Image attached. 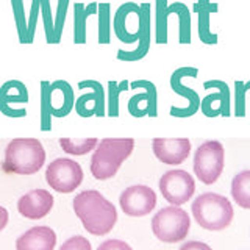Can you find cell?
<instances>
[{
    "label": "cell",
    "mask_w": 250,
    "mask_h": 250,
    "mask_svg": "<svg viewBox=\"0 0 250 250\" xmlns=\"http://www.w3.org/2000/svg\"><path fill=\"white\" fill-rule=\"evenodd\" d=\"M72 207L84 230L96 236H105L114 229L117 222L116 207L96 189L77 194Z\"/></svg>",
    "instance_id": "obj_1"
},
{
    "label": "cell",
    "mask_w": 250,
    "mask_h": 250,
    "mask_svg": "<svg viewBox=\"0 0 250 250\" xmlns=\"http://www.w3.org/2000/svg\"><path fill=\"white\" fill-rule=\"evenodd\" d=\"M45 150L41 141L35 138H18L5 148L3 170L8 174L31 175L44 166Z\"/></svg>",
    "instance_id": "obj_2"
},
{
    "label": "cell",
    "mask_w": 250,
    "mask_h": 250,
    "mask_svg": "<svg viewBox=\"0 0 250 250\" xmlns=\"http://www.w3.org/2000/svg\"><path fill=\"white\" fill-rule=\"evenodd\" d=\"M135 148V141L130 138L113 139L106 138L99 141L97 147L94 148L91 158V174L96 180L113 178L122 163L131 155Z\"/></svg>",
    "instance_id": "obj_3"
},
{
    "label": "cell",
    "mask_w": 250,
    "mask_h": 250,
    "mask_svg": "<svg viewBox=\"0 0 250 250\" xmlns=\"http://www.w3.org/2000/svg\"><path fill=\"white\" fill-rule=\"evenodd\" d=\"M192 216L202 229L209 231L225 230L233 221L231 202L216 192H205L192 202Z\"/></svg>",
    "instance_id": "obj_4"
},
{
    "label": "cell",
    "mask_w": 250,
    "mask_h": 250,
    "mask_svg": "<svg viewBox=\"0 0 250 250\" xmlns=\"http://www.w3.org/2000/svg\"><path fill=\"white\" fill-rule=\"evenodd\" d=\"M191 229V219L185 209L170 205L161 208L152 219V231L161 242L175 244L183 241Z\"/></svg>",
    "instance_id": "obj_5"
},
{
    "label": "cell",
    "mask_w": 250,
    "mask_h": 250,
    "mask_svg": "<svg viewBox=\"0 0 250 250\" xmlns=\"http://www.w3.org/2000/svg\"><path fill=\"white\" fill-rule=\"evenodd\" d=\"M225 150L219 141H205L194 155V174L202 183L213 185L222 175Z\"/></svg>",
    "instance_id": "obj_6"
},
{
    "label": "cell",
    "mask_w": 250,
    "mask_h": 250,
    "mask_svg": "<svg viewBox=\"0 0 250 250\" xmlns=\"http://www.w3.org/2000/svg\"><path fill=\"white\" fill-rule=\"evenodd\" d=\"M45 182L53 191L69 194L82 185L83 169L77 161L70 158H57L47 166Z\"/></svg>",
    "instance_id": "obj_7"
},
{
    "label": "cell",
    "mask_w": 250,
    "mask_h": 250,
    "mask_svg": "<svg viewBox=\"0 0 250 250\" xmlns=\"http://www.w3.org/2000/svg\"><path fill=\"white\" fill-rule=\"evenodd\" d=\"M160 191L170 205L180 207L189 200L195 191V182L186 170H167L160 178Z\"/></svg>",
    "instance_id": "obj_8"
},
{
    "label": "cell",
    "mask_w": 250,
    "mask_h": 250,
    "mask_svg": "<svg viewBox=\"0 0 250 250\" xmlns=\"http://www.w3.org/2000/svg\"><path fill=\"white\" fill-rule=\"evenodd\" d=\"M119 203L127 216L143 217L156 207V194L146 185H133L121 194Z\"/></svg>",
    "instance_id": "obj_9"
},
{
    "label": "cell",
    "mask_w": 250,
    "mask_h": 250,
    "mask_svg": "<svg viewBox=\"0 0 250 250\" xmlns=\"http://www.w3.org/2000/svg\"><path fill=\"white\" fill-rule=\"evenodd\" d=\"M53 202V195L47 189H33L23 194L18 200V209L23 217L38 221V219H42L50 213Z\"/></svg>",
    "instance_id": "obj_10"
},
{
    "label": "cell",
    "mask_w": 250,
    "mask_h": 250,
    "mask_svg": "<svg viewBox=\"0 0 250 250\" xmlns=\"http://www.w3.org/2000/svg\"><path fill=\"white\" fill-rule=\"evenodd\" d=\"M155 156L164 164H182L191 153V141L186 138L166 139L156 138L152 141Z\"/></svg>",
    "instance_id": "obj_11"
},
{
    "label": "cell",
    "mask_w": 250,
    "mask_h": 250,
    "mask_svg": "<svg viewBox=\"0 0 250 250\" xmlns=\"http://www.w3.org/2000/svg\"><path fill=\"white\" fill-rule=\"evenodd\" d=\"M78 88H91V92L83 94L75 100V111L83 116L88 117L92 114L104 116L105 113V92L102 84L96 80H84L78 83Z\"/></svg>",
    "instance_id": "obj_12"
},
{
    "label": "cell",
    "mask_w": 250,
    "mask_h": 250,
    "mask_svg": "<svg viewBox=\"0 0 250 250\" xmlns=\"http://www.w3.org/2000/svg\"><path fill=\"white\" fill-rule=\"evenodd\" d=\"M28 91L27 86L19 80H10L0 88V111L6 116L21 117L25 116V109H14L13 104H27Z\"/></svg>",
    "instance_id": "obj_13"
},
{
    "label": "cell",
    "mask_w": 250,
    "mask_h": 250,
    "mask_svg": "<svg viewBox=\"0 0 250 250\" xmlns=\"http://www.w3.org/2000/svg\"><path fill=\"white\" fill-rule=\"evenodd\" d=\"M57 246V233L50 227L38 225L22 233L16 241V250H53Z\"/></svg>",
    "instance_id": "obj_14"
},
{
    "label": "cell",
    "mask_w": 250,
    "mask_h": 250,
    "mask_svg": "<svg viewBox=\"0 0 250 250\" xmlns=\"http://www.w3.org/2000/svg\"><path fill=\"white\" fill-rule=\"evenodd\" d=\"M75 106L74 89L66 80H57L50 84V111L52 116H67Z\"/></svg>",
    "instance_id": "obj_15"
},
{
    "label": "cell",
    "mask_w": 250,
    "mask_h": 250,
    "mask_svg": "<svg viewBox=\"0 0 250 250\" xmlns=\"http://www.w3.org/2000/svg\"><path fill=\"white\" fill-rule=\"evenodd\" d=\"M97 3H89L88 6L83 3H75L74 6V42H86V19L91 14L97 13Z\"/></svg>",
    "instance_id": "obj_16"
},
{
    "label": "cell",
    "mask_w": 250,
    "mask_h": 250,
    "mask_svg": "<svg viewBox=\"0 0 250 250\" xmlns=\"http://www.w3.org/2000/svg\"><path fill=\"white\" fill-rule=\"evenodd\" d=\"M231 197L241 208L250 209V170H242L231 182Z\"/></svg>",
    "instance_id": "obj_17"
},
{
    "label": "cell",
    "mask_w": 250,
    "mask_h": 250,
    "mask_svg": "<svg viewBox=\"0 0 250 250\" xmlns=\"http://www.w3.org/2000/svg\"><path fill=\"white\" fill-rule=\"evenodd\" d=\"M195 10L199 13V33L200 39L207 44H214L217 41L216 35H211L209 31V13H213L217 10V5L211 3H200L195 6Z\"/></svg>",
    "instance_id": "obj_18"
},
{
    "label": "cell",
    "mask_w": 250,
    "mask_h": 250,
    "mask_svg": "<svg viewBox=\"0 0 250 250\" xmlns=\"http://www.w3.org/2000/svg\"><path fill=\"white\" fill-rule=\"evenodd\" d=\"M99 144V139L96 138H84V139H70L61 138L60 146L69 155H86L88 152L94 150Z\"/></svg>",
    "instance_id": "obj_19"
},
{
    "label": "cell",
    "mask_w": 250,
    "mask_h": 250,
    "mask_svg": "<svg viewBox=\"0 0 250 250\" xmlns=\"http://www.w3.org/2000/svg\"><path fill=\"white\" fill-rule=\"evenodd\" d=\"M167 14L169 13H175L180 18V42L188 44L191 41V18H189V11H188L186 5L183 3H175L167 8Z\"/></svg>",
    "instance_id": "obj_20"
},
{
    "label": "cell",
    "mask_w": 250,
    "mask_h": 250,
    "mask_svg": "<svg viewBox=\"0 0 250 250\" xmlns=\"http://www.w3.org/2000/svg\"><path fill=\"white\" fill-rule=\"evenodd\" d=\"M99 14V42L108 44L109 42V5L100 3L97 6Z\"/></svg>",
    "instance_id": "obj_21"
},
{
    "label": "cell",
    "mask_w": 250,
    "mask_h": 250,
    "mask_svg": "<svg viewBox=\"0 0 250 250\" xmlns=\"http://www.w3.org/2000/svg\"><path fill=\"white\" fill-rule=\"evenodd\" d=\"M11 5H13L16 23H18L19 41L22 44H25L27 42V22H25V13H23V2L22 0H11Z\"/></svg>",
    "instance_id": "obj_22"
},
{
    "label": "cell",
    "mask_w": 250,
    "mask_h": 250,
    "mask_svg": "<svg viewBox=\"0 0 250 250\" xmlns=\"http://www.w3.org/2000/svg\"><path fill=\"white\" fill-rule=\"evenodd\" d=\"M158 6H156V42H166V0H158Z\"/></svg>",
    "instance_id": "obj_23"
},
{
    "label": "cell",
    "mask_w": 250,
    "mask_h": 250,
    "mask_svg": "<svg viewBox=\"0 0 250 250\" xmlns=\"http://www.w3.org/2000/svg\"><path fill=\"white\" fill-rule=\"evenodd\" d=\"M39 6H41L42 19H44V30H45L47 42L55 44V38H53V16H52L50 0H39Z\"/></svg>",
    "instance_id": "obj_24"
},
{
    "label": "cell",
    "mask_w": 250,
    "mask_h": 250,
    "mask_svg": "<svg viewBox=\"0 0 250 250\" xmlns=\"http://www.w3.org/2000/svg\"><path fill=\"white\" fill-rule=\"evenodd\" d=\"M109 106H108V111L111 116H117V109H119V94L125 89H128L127 82H122L121 84H117L116 82H109Z\"/></svg>",
    "instance_id": "obj_25"
},
{
    "label": "cell",
    "mask_w": 250,
    "mask_h": 250,
    "mask_svg": "<svg viewBox=\"0 0 250 250\" xmlns=\"http://www.w3.org/2000/svg\"><path fill=\"white\" fill-rule=\"evenodd\" d=\"M67 5H69V0H58L57 19H55V22H53V38H55V44L60 42V39H61V31H62V27H64Z\"/></svg>",
    "instance_id": "obj_26"
},
{
    "label": "cell",
    "mask_w": 250,
    "mask_h": 250,
    "mask_svg": "<svg viewBox=\"0 0 250 250\" xmlns=\"http://www.w3.org/2000/svg\"><path fill=\"white\" fill-rule=\"evenodd\" d=\"M41 113H42V124L45 127H49V121H50V83L49 82H42L41 83ZM44 127V128H45Z\"/></svg>",
    "instance_id": "obj_27"
},
{
    "label": "cell",
    "mask_w": 250,
    "mask_h": 250,
    "mask_svg": "<svg viewBox=\"0 0 250 250\" xmlns=\"http://www.w3.org/2000/svg\"><path fill=\"white\" fill-rule=\"evenodd\" d=\"M39 11H41V6H39V0H33V2H31V10H30L28 23H27V42L25 44L33 42L35 30H36V21H38V13Z\"/></svg>",
    "instance_id": "obj_28"
},
{
    "label": "cell",
    "mask_w": 250,
    "mask_h": 250,
    "mask_svg": "<svg viewBox=\"0 0 250 250\" xmlns=\"http://www.w3.org/2000/svg\"><path fill=\"white\" fill-rule=\"evenodd\" d=\"M60 250H92V247H91V242L88 241V238L78 234V236H72L62 242Z\"/></svg>",
    "instance_id": "obj_29"
},
{
    "label": "cell",
    "mask_w": 250,
    "mask_h": 250,
    "mask_svg": "<svg viewBox=\"0 0 250 250\" xmlns=\"http://www.w3.org/2000/svg\"><path fill=\"white\" fill-rule=\"evenodd\" d=\"M97 250H133L130 244L122 239H106L99 246Z\"/></svg>",
    "instance_id": "obj_30"
},
{
    "label": "cell",
    "mask_w": 250,
    "mask_h": 250,
    "mask_svg": "<svg viewBox=\"0 0 250 250\" xmlns=\"http://www.w3.org/2000/svg\"><path fill=\"white\" fill-rule=\"evenodd\" d=\"M180 250H213L208 244L200 241H188L185 244L180 247Z\"/></svg>",
    "instance_id": "obj_31"
},
{
    "label": "cell",
    "mask_w": 250,
    "mask_h": 250,
    "mask_svg": "<svg viewBox=\"0 0 250 250\" xmlns=\"http://www.w3.org/2000/svg\"><path fill=\"white\" fill-rule=\"evenodd\" d=\"M8 219H10V214H8L6 208L0 207V231H2L5 227L8 225Z\"/></svg>",
    "instance_id": "obj_32"
}]
</instances>
